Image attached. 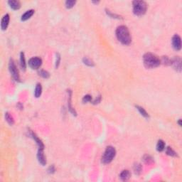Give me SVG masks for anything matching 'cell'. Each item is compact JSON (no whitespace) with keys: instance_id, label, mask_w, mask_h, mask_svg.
I'll return each mask as SVG.
<instances>
[{"instance_id":"1","label":"cell","mask_w":182,"mask_h":182,"mask_svg":"<svg viewBox=\"0 0 182 182\" xmlns=\"http://www.w3.org/2000/svg\"><path fill=\"white\" fill-rule=\"evenodd\" d=\"M116 36L118 41L124 45H129L132 42V36L128 28L124 25L118 27L116 29Z\"/></svg>"},{"instance_id":"2","label":"cell","mask_w":182,"mask_h":182,"mask_svg":"<svg viewBox=\"0 0 182 182\" xmlns=\"http://www.w3.org/2000/svg\"><path fill=\"white\" fill-rule=\"evenodd\" d=\"M143 63L144 66L147 68L152 69L158 67L161 64V60L157 56L152 53H147L143 56Z\"/></svg>"},{"instance_id":"3","label":"cell","mask_w":182,"mask_h":182,"mask_svg":"<svg viewBox=\"0 0 182 182\" xmlns=\"http://www.w3.org/2000/svg\"><path fill=\"white\" fill-rule=\"evenodd\" d=\"M132 4L133 13L136 16H142L146 13L147 9V4L145 1H134Z\"/></svg>"},{"instance_id":"4","label":"cell","mask_w":182,"mask_h":182,"mask_svg":"<svg viewBox=\"0 0 182 182\" xmlns=\"http://www.w3.org/2000/svg\"><path fill=\"white\" fill-rule=\"evenodd\" d=\"M116 155V150L113 147L109 146L106 148L104 154L102 157V163L107 164L110 163Z\"/></svg>"},{"instance_id":"5","label":"cell","mask_w":182,"mask_h":182,"mask_svg":"<svg viewBox=\"0 0 182 182\" xmlns=\"http://www.w3.org/2000/svg\"><path fill=\"white\" fill-rule=\"evenodd\" d=\"M9 69L11 73V75L16 81H19L20 80V77H19V70L17 69L15 63L13 59H10L9 63Z\"/></svg>"},{"instance_id":"6","label":"cell","mask_w":182,"mask_h":182,"mask_svg":"<svg viewBox=\"0 0 182 182\" xmlns=\"http://www.w3.org/2000/svg\"><path fill=\"white\" fill-rule=\"evenodd\" d=\"M42 64V60L39 57H33L29 61V66L32 69H38Z\"/></svg>"},{"instance_id":"7","label":"cell","mask_w":182,"mask_h":182,"mask_svg":"<svg viewBox=\"0 0 182 182\" xmlns=\"http://www.w3.org/2000/svg\"><path fill=\"white\" fill-rule=\"evenodd\" d=\"M172 46L176 51H180L181 48V39L179 35L175 34L172 38Z\"/></svg>"},{"instance_id":"8","label":"cell","mask_w":182,"mask_h":182,"mask_svg":"<svg viewBox=\"0 0 182 182\" xmlns=\"http://www.w3.org/2000/svg\"><path fill=\"white\" fill-rule=\"evenodd\" d=\"M171 65H172V66L177 71H181V59L179 56L174 57V58L171 60Z\"/></svg>"},{"instance_id":"9","label":"cell","mask_w":182,"mask_h":182,"mask_svg":"<svg viewBox=\"0 0 182 182\" xmlns=\"http://www.w3.org/2000/svg\"><path fill=\"white\" fill-rule=\"evenodd\" d=\"M37 159L38 162L42 166H44V165L46 164V158L45 155H44L43 149H38L37 154Z\"/></svg>"},{"instance_id":"10","label":"cell","mask_w":182,"mask_h":182,"mask_svg":"<svg viewBox=\"0 0 182 182\" xmlns=\"http://www.w3.org/2000/svg\"><path fill=\"white\" fill-rule=\"evenodd\" d=\"M9 20H10V17L8 14H5L4 16H3L2 19V22H1V28L2 30H6L8 27L9 23Z\"/></svg>"},{"instance_id":"11","label":"cell","mask_w":182,"mask_h":182,"mask_svg":"<svg viewBox=\"0 0 182 182\" xmlns=\"http://www.w3.org/2000/svg\"><path fill=\"white\" fill-rule=\"evenodd\" d=\"M9 5L10 6L11 9H13L14 10H18L21 7V3L19 1L16 0H11L8 2Z\"/></svg>"},{"instance_id":"12","label":"cell","mask_w":182,"mask_h":182,"mask_svg":"<svg viewBox=\"0 0 182 182\" xmlns=\"http://www.w3.org/2000/svg\"><path fill=\"white\" fill-rule=\"evenodd\" d=\"M130 177H131V174L129 170H124L121 172L120 175L121 180L124 181H126L129 179Z\"/></svg>"},{"instance_id":"13","label":"cell","mask_w":182,"mask_h":182,"mask_svg":"<svg viewBox=\"0 0 182 182\" xmlns=\"http://www.w3.org/2000/svg\"><path fill=\"white\" fill-rule=\"evenodd\" d=\"M34 9H30V10H28L24 14H22V21L24 22V21H27L29 19H30L31 16H33V14H34Z\"/></svg>"},{"instance_id":"14","label":"cell","mask_w":182,"mask_h":182,"mask_svg":"<svg viewBox=\"0 0 182 182\" xmlns=\"http://www.w3.org/2000/svg\"><path fill=\"white\" fill-rule=\"evenodd\" d=\"M31 136H32L33 139H34L35 141L36 142V144H37L38 147V149H44V145H43V142H42V141L36 135L35 133H34L33 132H31Z\"/></svg>"},{"instance_id":"15","label":"cell","mask_w":182,"mask_h":182,"mask_svg":"<svg viewBox=\"0 0 182 182\" xmlns=\"http://www.w3.org/2000/svg\"><path fill=\"white\" fill-rule=\"evenodd\" d=\"M41 93H42V86L41 85L40 83H38L36 88H35V91H34V95L36 98H39L41 95Z\"/></svg>"},{"instance_id":"16","label":"cell","mask_w":182,"mask_h":182,"mask_svg":"<svg viewBox=\"0 0 182 182\" xmlns=\"http://www.w3.org/2000/svg\"><path fill=\"white\" fill-rule=\"evenodd\" d=\"M68 93H69V98H68V109H69L70 112L72 113L73 115H76V112H75V110H74V108H73L72 106H71V95H72V92L70 90L68 91Z\"/></svg>"},{"instance_id":"17","label":"cell","mask_w":182,"mask_h":182,"mask_svg":"<svg viewBox=\"0 0 182 182\" xmlns=\"http://www.w3.org/2000/svg\"><path fill=\"white\" fill-rule=\"evenodd\" d=\"M136 108L138 110V111L139 112V113L145 118H150V115L147 113V111L143 108L142 107H140L139 105H136Z\"/></svg>"},{"instance_id":"18","label":"cell","mask_w":182,"mask_h":182,"mask_svg":"<svg viewBox=\"0 0 182 182\" xmlns=\"http://www.w3.org/2000/svg\"><path fill=\"white\" fill-rule=\"evenodd\" d=\"M20 63H21V67H22V70H25L26 68H27V64H26V60H25L24 54L23 52H22L21 54H20Z\"/></svg>"},{"instance_id":"19","label":"cell","mask_w":182,"mask_h":182,"mask_svg":"<svg viewBox=\"0 0 182 182\" xmlns=\"http://www.w3.org/2000/svg\"><path fill=\"white\" fill-rule=\"evenodd\" d=\"M164 148H165V143L163 140L159 139L157 144V150L158 152H162L164 150Z\"/></svg>"},{"instance_id":"20","label":"cell","mask_w":182,"mask_h":182,"mask_svg":"<svg viewBox=\"0 0 182 182\" xmlns=\"http://www.w3.org/2000/svg\"><path fill=\"white\" fill-rule=\"evenodd\" d=\"M5 119H6V122H7L10 125H13L14 124V118H12V116H11V115H10L9 113H5Z\"/></svg>"},{"instance_id":"21","label":"cell","mask_w":182,"mask_h":182,"mask_svg":"<svg viewBox=\"0 0 182 182\" xmlns=\"http://www.w3.org/2000/svg\"><path fill=\"white\" fill-rule=\"evenodd\" d=\"M83 61L85 64L87 65V66H91V67L94 66V65H95L94 64L93 61L91 59L87 58V57H85V58L83 59Z\"/></svg>"},{"instance_id":"22","label":"cell","mask_w":182,"mask_h":182,"mask_svg":"<svg viewBox=\"0 0 182 182\" xmlns=\"http://www.w3.org/2000/svg\"><path fill=\"white\" fill-rule=\"evenodd\" d=\"M166 154H168V155L169 156H171V157H177V153L175 152L174 150H172V148L169 147H168L166 148Z\"/></svg>"},{"instance_id":"23","label":"cell","mask_w":182,"mask_h":182,"mask_svg":"<svg viewBox=\"0 0 182 182\" xmlns=\"http://www.w3.org/2000/svg\"><path fill=\"white\" fill-rule=\"evenodd\" d=\"M38 73H39V75H40L41 77H43V78H48L50 77L49 73H48V71L45 70H41L40 71L38 72Z\"/></svg>"},{"instance_id":"24","label":"cell","mask_w":182,"mask_h":182,"mask_svg":"<svg viewBox=\"0 0 182 182\" xmlns=\"http://www.w3.org/2000/svg\"><path fill=\"white\" fill-rule=\"evenodd\" d=\"M76 2L75 1H73V0H68L66 2V8L70 9L73 7V6L75 5Z\"/></svg>"},{"instance_id":"25","label":"cell","mask_w":182,"mask_h":182,"mask_svg":"<svg viewBox=\"0 0 182 182\" xmlns=\"http://www.w3.org/2000/svg\"><path fill=\"white\" fill-rule=\"evenodd\" d=\"M134 169L136 174H140V172H141V171H142V166H141V165L139 164H136V165H134Z\"/></svg>"},{"instance_id":"26","label":"cell","mask_w":182,"mask_h":182,"mask_svg":"<svg viewBox=\"0 0 182 182\" xmlns=\"http://www.w3.org/2000/svg\"><path fill=\"white\" fill-rule=\"evenodd\" d=\"M163 63L164 65H166V66H169V65H171V60H169L167 56H164L162 58V61H161V63Z\"/></svg>"},{"instance_id":"27","label":"cell","mask_w":182,"mask_h":182,"mask_svg":"<svg viewBox=\"0 0 182 182\" xmlns=\"http://www.w3.org/2000/svg\"><path fill=\"white\" fill-rule=\"evenodd\" d=\"M91 100H92V97H91L90 95H85V96L83 97V103H86V102H90Z\"/></svg>"},{"instance_id":"28","label":"cell","mask_w":182,"mask_h":182,"mask_svg":"<svg viewBox=\"0 0 182 182\" xmlns=\"http://www.w3.org/2000/svg\"><path fill=\"white\" fill-rule=\"evenodd\" d=\"M60 61H61V56L60 54H56V68H58L59 66V64H60Z\"/></svg>"},{"instance_id":"29","label":"cell","mask_w":182,"mask_h":182,"mask_svg":"<svg viewBox=\"0 0 182 182\" xmlns=\"http://www.w3.org/2000/svg\"><path fill=\"white\" fill-rule=\"evenodd\" d=\"M106 12H107V14L109 15V16H110L111 17H113V18H116V19H120V16H119L118 15H117V14H113V13H111L109 10H106Z\"/></svg>"},{"instance_id":"30","label":"cell","mask_w":182,"mask_h":182,"mask_svg":"<svg viewBox=\"0 0 182 182\" xmlns=\"http://www.w3.org/2000/svg\"><path fill=\"white\" fill-rule=\"evenodd\" d=\"M100 101H101V95H99V96L97 97V98H95V100L93 102V103L94 105L98 104L99 102H100Z\"/></svg>"},{"instance_id":"31","label":"cell","mask_w":182,"mask_h":182,"mask_svg":"<svg viewBox=\"0 0 182 182\" xmlns=\"http://www.w3.org/2000/svg\"><path fill=\"white\" fill-rule=\"evenodd\" d=\"M48 171L49 174H54V172H55V168H54V166H50V167L48 168Z\"/></svg>"},{"instance_id":"32","label":"cell","mask_w":182,"mask_h":182,"mask_svg":"<svg viewBox=\"0 0 182 182\" xmlns=\"http://www.w3.org/2000/svg\"><path fill=\"white\" fill-rule=\"evenodd\" d=\"M178 123H179V126H181V120H179V122H178Z\"/></svg>"},{"instance_id":"33","label":"cell","mask_w":182,"mask_h":182,"mask_svg":"<svg viewBox=\"0 0 182 182\" xmlns=\"http://www.w3.org/2000/svg\"><path fill=\"white\" fill-rule=\"evenodd\" d=\"M93 3H95V4H98L99 3V2H93Z\"/></svg>"}]
</instances>
